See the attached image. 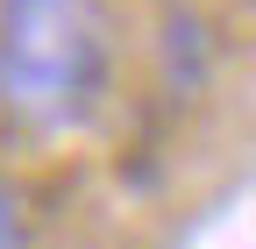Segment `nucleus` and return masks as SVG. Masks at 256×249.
Instances as JSON below:
<instances>
[{
  "label": "nucleus",
  "mask_w": 256,
  "mask_h": 249,
  "mask_svg": "<svg viewBox=\"0 0 256 249\" xmlns=\"http://www.w3.org/2000/svg\"><path fill=\"white\" fill-rule=\"evenodd\" d=\"M100 0H0V121L28 136H64L100 107Z\"/></svg>",
  "instance_id": "1"
}]
</instances>
